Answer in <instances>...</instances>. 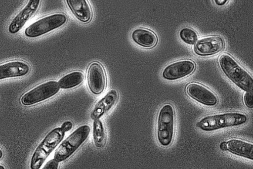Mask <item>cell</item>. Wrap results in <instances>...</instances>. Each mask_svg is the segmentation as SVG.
Listing matches in <instances>:
<instances>
[{"instance_id":"cell-1","label":"cell","mask_w":253,"mask_h":169,"mask_svg":"<svg viewBox=\"0 0 253 169\" xmlns=\"http://www.w3.org/2000/svg\"><path fill=\"white\" fill-rule=\"evenodd\" d=\"M218 65L224 74L244 91L253 90V79L251 74L233 57L227 53L221 54Z\"/></svg>"},{"instance_id":"cell-2","label":"cell","mask_w":253,"mask_h":169,"mask_svg":"<svg viewBox=\"0 0 253 169\" xmlns=\"http://www.w3.org/2000/svg\"><path fill=\"white\" fill-rule=\"evenodd\" d=\"M248 116L240 112H227L205 116L196 123V127L204 131L238 127L246 124Z\"/></svg>"},{"instance_id":"cell-3","label":"cell","mask_w":253,"mask_h":169,"mask_svg":"<svg viewBox=\"0 0 253 169\" xmlns=\"http://www.w3.org/2000/svg\"><path fill=\"white\" fill-rule=\"evenodd\" d=\"M175 127L174 108L170 103H165L158 111L156 123V137L161 146L168 147L171 144L174 137Z\"/></svg>"},{"instance_id":"cell-4","label":"cell","mask_w":253,"mask_h":169,"mask_svg":"<svg viewBox=\"0 0 253 169\" xmlns=\"http://www.w3.org/2000/svg\"><path fill=\"white\" fill-rule=\"evenodd\" d=\"M65 136L60 127H57L48 132L35 149L31 159L32 169L41 168L46 158L61 142Z\"/></svg>"},{"instance_id":"cell-5","label":"cell","mask_w":253,"mask_h":169,"mask_svg":"<svg viewBox=\"0 0 253 169\" xmlns=\"http://www.w3.org/2000/svg\"><path fill=\"white\" fill-rule=\"evenodd\" d=\"M90 132L88 125L79 127L60 143L54 152L53 158L59 162L68 159L86 140Z\"/></svg>"},{"instance_id":"cell-6","label":"cell","mask_w":253,"mask_h":169,"mask_svg":"<svg viewBox=\"0 0 253 169\" xmlns=\"http://www.w3.org/2000/svg\"><path fill=\"white\" fill-rule=\"evenodd\" d=\"M67 21L64 13L51 14L33 22L25 29L24 34L29 38L38 37L62 27Z\"/></svg>"},{"instance_id":"cell-7","label":"cell","mask_w":253,"mask_h":169,"mask_svg":"<svg viewBox=\"0 0 253 169\" xmlns=\"http://www.w3.org/2000/svg\"><path fill=\"white\" fill-rule=\"evenodd\" d=\"M58 82L50 80L42 83L25 93L20 98L24 106L33 105L56 95L60 90Z\"/></svg>"},{"instance_id":"cell-8","label":"cell","mask_w":253,"mask_h":169,"mask_svg":"<svg viewBox=\"0 0 253 169\" xmlns=\"http://www.w3.org/2000/svg\"><path fill=\"white\" fill-rule=\"evenodd\" d=\"M195 62L190 59H182L172 62L163 69L162 76L168 81L178 80L192 74L196 69Z\"/></svg>"},{"instance_id":"cell-9","label":"cell","mask_w":253,"mask_h":169,"mask_svg":"<svg viewBox=\"0 0 253 169\" xmlns=\"http://www.w3.org/2000/svg\"><path fill=\"white\" fill-rule=\"evenodd\" d=\"M185 92L189 97L204 105L214 107L218 104V99L215 93L199 83H188Z\"/></svg>"},{"instance_id":"cell-10","label":"cell","mask_w":253,"mask_h":169,"mask_svg":"<svg viewBox=\"0 0 253 169\" xmlns=\"http://www.w3.org/2000/svg\"><path fill=\"white\" fill-rule=\"evenodd\" d=\"M87 84L90 91L95 94H101L105 89L106 75L102 65L96 61L91 63L87 70Z\"/></svg>"},{"instance_id":"cell-11","label":"cell","mask_w":253,"mask_h":169,"mask_svg":"<svg viewBox=\"0 0 253 169\" xmlns=\"http://www.w3.org/2000/svg\"><path fill=\"white\" fill-rule=\"evenodd\" d=\"M225 47L223 39L220 36L211 35L198 39L194 44V52L201 56H208L222 51Z\"/></svg>"},{"instance_id":"cell-12","label":"cell","mask_w":253,"mask_h":169,"mask_svg":"<svg viewBox=\"0 0 253 169\" xmlns=\"http://www.w3.org/2000/svg\"><path fill=\"white\" fill-rule=\"evenodd\" d=\"M41 0H28L25 6L15 16L8 26V32L18 33L38 10Z\"/></svg>"},{"instance_id":"cell-13","label":"cell","mask_w":253,"mask_h":169,"mask_svg":"<svg viewBox=\"0 0 253 169\" xmlns=\"http://www.w3.org/2000/svg\"><path fill=\"white\" fill-rule=\"evenodd\" d=\"M119 93L117 90H109L95 104L90 113L92 120L99 119L109 111L117 102Z\"/></svg>"},{"instance_id":"cell-14","label":"cell","mask_w":253,"mask_h":169,"mask_svg":"<svg viewBox=\"0 0 253 169\" xmlns=\"http://www.w3.org/2000/svg\"><path fill=\"white\" fill-rule=\"evenodd\" d=\"M30 70L29 65L20 60H13L0 64V80L24 76Z\"/></svg>"},{"instance_id":"cell-15","label":"cell","mask_w":253,"mask_h":169,"mask_svg":"<svg viewBox=\"0 0 253 169\" xmlns=\"http://www.w3.org/2000/svg\"><path fill=\"white\" fill-rule=\"evenodd\" d=\"M226 142L227 151L233 154L253 160V145L252 142L239 138H231Z\"/></svg>"},{"instance_id":"cell-16","label":"cell","mask_w":253,"mask_h":169,"mask_svg":"<svg viewBox=\"0 0 253 169\" xmlns=\"http://www.w3.org/2000/svg\"><path fill=\"white\" fill-rule=\"evenodd\" d=\"M74 16L81 22L87 23L92 17V11L87 0H65Z\"/></svg>"},{"instance_id":"cell-17","label":"cell","mask_w":253,"mask_h":169,"mask_svg":"<svg viewBox=\"0 0 253 169\" xmlns=\"http://www.w3.org/2000/svg\"><path fill=\"white\" fill-rule=\"evenodd\" d=\"M131 37L136 43L145 48H152L158 42L156 34L153 31L145 28L134 29L132 32Z\"/></svg>"},{"instance_id":"cell-18","label":"cell","mask_w":253,"mask_h":169,"mask_svg":"<svg viewBox=\"0 0 253 169\" xmlns=\"http://www.w3.org/2000/svg\"><path fill=\"white\" fill-rule=\"evenodd\" d=\"M84 80V75L81 71L71 72L61 77L58 82L60 88L69 89L80 85Z\"/></svg>"},{"instance_id":"cell-19","label":"cell","mask_w":253,"mask_h":169,"mask_svg":"<svg viewBox=\"0 0 253 169\" xmlns=\"http://www.w3.org/2000/svg\"><path fill=\"white\" fill-rule=\"evenodd\" d=\"M92 138L94 146L98 148L103 147L106 142L105 128L100 119L93 120L92 124Z\"/></svg>"},{"instance_id":"cell-20","label":"cell","mask_w":253,"mask_h":169,"mask_svg":"<svg viewBox=\"0 0 253 169\" xmlns=\"http://www.w3.org/2000/svg\"><path fill=\"white\" fill-rule=\"evenodd\" d=\"M179 36L185 43L189 44H194L198 38V35L195 31L189 27H184L180 29Z\"/></svg>"},{"instance_id":"cell-21","label":"cell","mask_w":253,"mask_h":169,"mask_svg":"<svg viewBox=\"0 0 253 169\" xmlns=\"http://www.w3.org/2000/svg\"><path fill=\"white\" fill-rule=\"evenodd\" d=\"M253 90L245 91L243 95V102L244 105L249 109L253 107Z\"/></svg>"},{"instance_id":"cell-22","label":"cell","mask_w":253,"mask_h":169,"mask_svg":"<svg viewBox=\"0 0 253 169\" xmlns=\"http://www.w3.org/2000/svg\"><path fill=\"white\" fill-rule=\"evenodd\" d=\"M59 162L54 158L49 160L46 163L42 168L43 169H57L59 166Z\"/></svg>"},{"instance_id":"cell-23","label":"cell","mask_w":253,"mask_h":169,"mask_svg":"<svg viewBox=\"0 0 253 169\" xmlns=\"http://www.w3.org/2000/svg\"><path fill=\"white\" fill-rule=\"evenodd\" d=\"M73 123L70 121L64 122L60 127L65 133L70 130L73 127Z\"/></svg>"},{"instance_id":"cell-24","label":"cell","mask_w":253,"mask_h":169,"mask_svg":"<svg viewBox=\"0 0 253 169\" xmlns=\"http://www.w3.org/2000/svg\"><path fill=\"white\" fill-rule=\"evenodd\" d=\"M229 0H213L214 3L217 6H223L225 5Z\"/></svg>"},{"instance_id":"cell-25","label":"cell","mask_w":253,"mask_h":169,"mask_svg":"<svg viewBox=\"0 0 253 169\" xmlns=\"http://www.w3.org/2000/svg\"><path fill=\"white\" fill-rule=\"evenodd\" d=\"M219 148L222 151H227V144L226 141H222L219 145Z\"/></svg>"},{"instance_id":"cell-26","label":"cell","mask_w":253,"mask_h":169,"mask_svg":"<svg viewBox=\"0 0 253 169\" xmlns=\"http://www.w3.org/2000/svg\"><path fill=\"white\" fill-rule=\"evenodd\" d=\"M3 156V152L2 150L0 148V159H1Z\"/></svg>"},{"instance_id":"cell-27","label":"cell","mask_w":253,"mask_h":169,"mask_svg":"<svg viewBox=\"0 0 253 169\" xmlns=\"http://www.w3.org/2000/svg\"><path fill=\"white\" fill-rule=\"evenodd\" d=\"M4 166H2V165H0V169H4Z\"/></svg>"}]
</instances>
